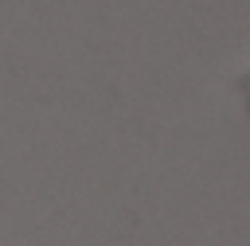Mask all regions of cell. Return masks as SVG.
<instances>
[{"label":"cell","instance_id":"1","mask_svg":"<svg viewBox=\"0 0 250 246\" xmlns=\"http://www.w3.org/2000/svg\"><path fill=\"white\" fill-rule=\"evenodd\" d=\"M238 90L246 94V105H250V74H246V78H238Z\"/></svg>","mask_w":250,"mask_h":246}]
</instances>
